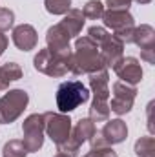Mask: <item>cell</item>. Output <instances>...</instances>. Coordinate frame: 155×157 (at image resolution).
I'll use <instances>...</instances> for the list:
<instances>
[{
	"mask_svg": "<svg viewBox=\"0 0 155 157\" xmlns=\"http://www.w3.org/2000/svg\"><path fill=\"white\" fill-rule=\"evenodd\" d=\"M106 35H108V31H106V28H102V26H91V28L88 29V37L93 40L97 46L106 39Z\"/></svg>",
	"mask_w": 155,
	"mask_h": 157,
	"instance_id": "26",
	"label": "cell"
},
{
	"mask_svg": "<svg viewBox=\"0 0 155 157\" xmlns=\"http://www.w3.org/2000/svg\"><path fill=\"white\" fill-rule=\"evenodd\" d=\"M84 22H86V18H84L82 11L71 7V9L64 15V18H62V22H60V24H62V26H64V29L70 33V37H71V39H75L78 33L82 31Z\"/></svg>",
	"mask_w": 155,
	"mask_h": 157,
	"instance_id": "15",
	"label": "cell"
},
{
	"mask_svg": "<svg viewBox=\"0 0 155 157\" xmlns=\"http://www.w3.org/2000/svg\"><path fill=\"white\" fill-rule=\"evenodd\" d=\"M131 42H133L135 46H139L141 49H144V48H153L155 46V29L150 24H141L139 28L133 29Z\"/></svg>",
	"mask_w": 155,
	"mask_h": 157,
	"instance_id": "16",
	"label": "cell"
},
{
	"mask_svg": "<svg viewBox=\"0 0 155 157\" xmlns=\"http://www.w3.org/2000/svg\"><path fill=\"white\" fill-rule=\"evenodd\" d=\"M99 53L104 60L106 68H113L117 62L124 57V44L117 39L115 35L108 33L106 39L99 44Z\"/></svg>",
	"mask_w": 155,
	"mask_h": 157,
	"instance_id": "11",
	"label": "cell"
},
{
	"mask_svg": "<svg viewBox=\"0 0 155 157\" xmlns=\"http://www.w3.org/2000/svg\"><path fill=\"white\" fill-rule=\"evenodd\" d=\"M133 0H106L108 9H130Z\"/></svg>",
	"mask_w": 155,
	"mask_h": 157,
	"instance_id": "28",
	"label": "cell"
},
{
	"mask_svg": "<svg viewBox=\"0 0 155 157\" xmlns=\"http://www.w3.org/2000/svg\"><path fill=\"white\" fill-rule=\"evenodd\" d=\"M89 88L93 93V99L97 101H108L112 97L110 91V75L108 70H99L95 73H89Z\"/></svg>",
	"mask_w": 155,
	"mask_h": 157,
	"instance_id": "14",
	"label": "cell"
},
{
	"mask_svg": "<svg viewBox=\"0 0 155 157\" xmlns=\"http://www.w3.org/2000/svg\"><path fill=\"white\" fill-rule=\"evenodd\" d=\"M89 99V90L80 82V80H66L57 88V108L60 113H70L77 110L80 104L88 102Z\"/></svg>",
	"mask_w": 155,
	"mask_h": 157,
	"instance_id": "2",
	"label": "cell"
},
{
	"mask_svg": "<svg viewBox=\"0 0 155 157\" xmlns=\"http://www.w3.org/2000/svg\"><path fill=\"white\" fill-rule=\"evenodd\" d=\"M2 155L4 157H26L28 150L24 146L22 141H7L2 148Z\"/></svg>",
	"mask_w": 155,
	"mask_h": 157,
	"instance_id": "22",
	"label": "cell"
},
{
	"mask_svg": "<svg viewBox=\"0 0 155 157\" xmlns=\"http://www.w3.org/2000/svg\"><path fill=\"white\" fill-rule=\"evenodd\" d=\"M80 11H82L84 18L99 20V18H102V15H104L106 9H104V4H102V2H99V0H88Z\"/></svg>",
	"mask_w": 155,
	"mask_h": 157,
	"instance_id": "21",
	"label": "cell"
},
{
	"mask_svg": "<svg viewBox=\"0 0 155 157\" xmlns=\"http://www.w3.org/2000/svg\"><path fill=\"white\" fill-rule=\"evenodd\" d=\"M15 24V13L9 7H0V31H7L11 29Z\"/></svg>",
	"mask_w": 155,
	"mask_h": 157,
	"instance_id": "24",
	"label": "cell"
},
{
	"mask_svg": "<svg viewBox=\"0 0 155 157\" xmlns=\"http://www.w3.org/2000/svg\"><path fill=\"white\" fill-rule=\"evenodd\" d=\"M11 39H13V44H15L20 51H31V49H35L37 44H39L37 29H35L31 24H20V26L13 28Z\"/></svg>",
	"mask_w": 155,
	"mask_h": 157,
	"instance_id": "12",
	"label": "cell"
},
{
	"mask_svg": "<svg viewBox=\"0 0 155 157\" xmlns=\"http://www.w3.org/2000/svg\"><path fill=\"white\" fill-rule=\"evenodd\" d=\"M44 122H46L44 132L47 133V137H49L57 146L70 139L73 124H71V119H70L68 113L46 112V113H44Z\"/></svg>",
	"mask_w": 155,
	"mask_h": 157,
	"instance_id": "7",
	"label": "cell"
},
{
	"mask_svg": "<svg viewBox=\"0 0 155 157\" xmlns=\"http://www.w3.org/2000/svg\"><path fill=\"white\" fill-rule=\"evenodd\" d=\"M57 150H59L60 154H66V155L77 157L78 152H80V144H78L75 139H71V135H70V139H68V141H64L62 144H59V146H57Z\"/></svg>",
	"mask_w": 155,
	"mask_h": 157,
	"instance_id": "25",
	"label": "cell"
},
{
	"mask_svg": "<svg viewBox=\"0 0 155 157\" xmlns=\"http://www.w3.org/2000/svg\"><path fill=\"white\" fill-rule=\"evenodd\" d=\"M7 42H9V40H7V37L0 31V57L4 55V51H6V48H7Z\"/></svg>",
	"mask_w": 155,
	"mask_h": 157,
	"instance_id": "30",
	"label": "cell"
},
{
	"mask_svg": "<svg viewBox=\"0 0 155 157\" xmlns=\"http://www.w3.org/2000/svg\"><path fill=\"white\" fill-rule=\"evenodd\" d=\"M113 71L122 82L131 84V86H135L142 80V66H141L139 59H135V57H122L113 66Z\"/></svg>",
	"mask_w": 155,
	"mask_h": 157,
	"instance_id": "10",
	"label": "cell"
},
{
	"mask_svg": "<svg viewBox=\"0 0 155 157\" xmlns=\"http://www.w3.org/2000/svg\"><path fill=\"white\" fill-rule=\"evenodd\" d=\"M135 155L137 157H155V139L153 137H141L135 143Z\"/></svg>",
	"mask_w": 155,
	"mask_h": 157,
	"instance_id": "20",
	"label": "cell"
},
{
	"mask_svg": "<svg viewBox=\"0 0 155 157\" xmlns=\"http://www.w3.org/2000/svg\"><path fill=\"white\" fill-rule=\"evenodd\" d=\"M104 28H110L124 46L131 44V35L135 29V18L128 9H108L102 15Z\"/></svg>",
	"mask_w": 155,
	"mask_h": 157,
	"instance_id": "3",
	"label": "cell"
},
{
	"mask_svg": "<svg viewBox=\"0 0 155 157\" xmlns=\"http://www.w3.org/2000/svg\"><path fill=\"white\" fill-rule=\"evenodd\" d=\"M141 59L148 64H155V46L153 48H144L141 49Z\"/></svg>",
	"mask_w": 155,
	"mask_h": 157,
	"instance_id": "29",
	"label": "cell"
},
{
	"mask_svg": "<svg viewBox=\"0 0 155 157\" xmlns=\"http://www.w3.org/2000/svg\"><path fill=\"white\" fill-rule=\"evenodd\" d=\"M6 90H7V88H6V86H4V84L0 82V91H6Z\"/></svg>",
	"mask_w": 155,
	"mask_h": 157,
	"instance_id": "33",
	"label": "cell"
},
{
	"mask_svg": "<svg viewBox=\"0 0 155 157\" xmlns=\"http://www.w3.org/2000/svg\"><path fill=\"white\" fill-rule=\"evenodd\" d=\"M55 157H71V155H66V154H60V152H59V154H57Z\"/></svg>",
	"mask_w": 155,
	"mask_h": 157,
	"instance_id": "32",
	"label": "cell"
},
{
	"mask_svg": "<svg viewBox=\"0 0 155 157\" xmlns=\"http://www.w3.org/2000/svg\"><path fill=\"white\" fill-rule=\"evenodd\" d=\"M100 133H102L104 141L108 143V146L120 144L128 137V126H126V122L122 119H112V121L108 119L106 124H104V128L100 130Z\"/></svg>",
	"mask_w": 155,
	"mask_h": 157,
	"instance_id": "13",
	"label": "cell"
},
{
	"mask_svg": "<svg viewBox=\"0 0 155 157\" xmlns=\"http://www.w3.org/2000/svg\"><path fill=\"white\" fill-rule=\"evenodd\" d=\"M110 106H108V101H97L93 99L91 106H89V119L93 122H106L110 119Z\"/></svg>",
	"mask_w": 155,
	"mask_h": 157,
	"instance_id": "19",
	"label": "cell"
},
{
	"mask_svg": "<svg viewBox=\"0 0 155 157\" xmlns=\"http://www.w3.org/2000/svg\"><path fill=\"white\" fill-rule=\"evenodd\" d=\"M112 91H113V97H112V102H108L110 112H113L117 115L130 113L133 108V101L137 97V88L122 80H117L112 86Z\"/></svg>",
	"mask_w": 155,
	"mask_h": 157,
	"instance_id": "8",
	"label": "cell"
},
{
	"mask_svg": "<svg viewBox=\"0 0 155 157\" xmlns=\"http://www.w3.org/2000/svg\"><path fill=\"white\" fill-rule=\"evenodd\" d=\"M70 33L64 29V26L59 22L55 26H51L47 31H46V44H47V49L57 55L59 59H62L68 66H71V57H73V49L70 48Z\"/></svg>",
	"mask_w": 155,
	"mask_h": 157,
	"instance_id": "5",
	"label": "cell"
},
{
	"mask_svg": "<svg viewBox=\"0 0 155 157\" xmlns=\"http://www.w3.org/2000/svg\"><path fill=\"white\" fill-rule=\"evenodd\" d=\"M84 157H117V154L112 146H102V148H91Z\"/></svg>",
	"mask_w": 155,
	"mask_h": 157,
	"instance_id": "27",
	"label": "cell"
},
{
	"mask_svg": "<svg viewBox=\"0 0 155 157\" xmlns=\"http://www.w3.org/2000/svg\"><path fill=\"white\" fill-rule=\"evenodd\" d=\"M33 66H35L37 71L47 75V77H64L70 71V66L62 59H59L57 55H53L47 48L39 49V53L33 59Z\"/></svg>",
	"mask_w": 155,
	"mask_h": 157,
	"instance_id": "9",
	"label": "cell"
},
{
	"mask_svg": "<svg viewBox=\"0 0 155 157\" xmlns=\"http://www.w3.org/2000/svg\"><path fill=\"white\" fill-rule=\"evenodd\" d=\"M29 102L26 90H9L0 97V124H11L24 113Z\"/></svg>",
	"mask_w": 155,
	"mask_h": 157,
	"instance_id": "4",
	"label": "cell"
},
{
	"mask_svg": "<svg viewBox=\"0 0 155 157\" xmlns=\"http://www.w3.org/2000/svg\"><path fill=\"white\" fill-rule=\"evenodd\" d=\"M95 122L91 121V119H80L77 124L71 128V139H75L78 144L82 146V143H86V141H89V137L95 133Z\"/></svg>",
	"mask_w": 155,
	"mask_h": 157,
	"instance_id": "17",
	"label": "cell"
},
{
	"mask_svg": "<svg viewBox=\"0 0 155 157\" xmlns=\"http://www.w3.org/2000/svg\"><path fill=\"white\" fill-rule=\"evenodd\" d=\"M104 60L99 53V46L86 37H78L75 40V49H73V57H71V66L70 71L73 75H89L95 73L99 70H104Z\"/></svg>",
	"mask_w": 155,
	"mask_h": 157,
	"instance_id": "1",
	"label": "cell"
},
{
	"mask_svg": "<svg viewBox=\"0 0 155 157\" xmlns=\"http://www.w3.org/2000/svg\"><path fill=\"white\" fill-rule=\"evenodd\" d=\"M22 75H24V71H22L20 64H17V62H6L0 66V82L6 88H9L11 82L22 78Z\"/></svg>",
	"mask_w": 155,
	"mask_h": 157,
	"instance_id": "18",
	"label": "cell"
},
{
	"mask_svg": "<svg viewBox=\"0 0 155 157\" xmlns=\"http://www.w3.org/2000/svg\"><path fill=\"white\" fill-rule=\"evenodd\" d=\"M133 2H137V4H150L152 0H133Z\"/></svg>",
	"mask_w": 155,
	"mask_h": 157,
	"instance_id": "31",
	"label": "cell"
},
{
	"mask_svg": "<svg viewBox=\"0 0 155 157\" xmlns=\"http://www.w3.org/2000/svg\"><path fill=\"white\" fill-rule=\"evenodd\" d=\"M44 6L51 15H66L71 9V0H44Z\"/></svg>",
	"mask_w": 155,
	"mask_h": 157,
	"instance_id": "23",
	"label": "cell"
},
{
	"mask_svg": "<svg viewBox=\"0 0 155 157\" xmlns=\"http://www.w3.org/2000/svg\"><path fill=\"white\" fill-rule=\"evenodd\" d=\"M44 113H31L29 117L24 119L22 122V132H24V146L28 154L39 152L44 144Z\"/></svg>",
	"mask_w": 155,
	"mask_h": 157,
	"instance_id": "6",
	"label": "cell"
}]
</instances>
